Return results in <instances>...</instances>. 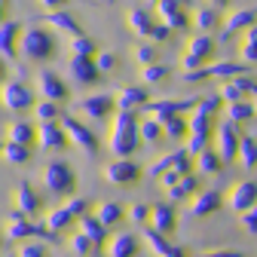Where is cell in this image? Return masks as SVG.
Instances as JSON below:
<instances>
[{
  "instance_id": "1",
  "label": "cell",
  "mask_w": 257,
  "mask_h": 257,
  "mask_svg": "<svg viewBox=\"0 0 257 257\" xmlns=\"http://www.w3.org/2000/svg\"><path fill=\"white\" fill-rule=\"evenodd\" d=\"M43 181L52 193H68L74 187V172L64 166V163H49L46 172H43Z\"/></svg>"
},
{
  "instance_id": "2",
  "label": "cell",
  "mask_w": 257,
  "mask_h": 257,
  "mask_svg": "<svg viewBox=\"0 0 257 257\" xmlns=\"http://www.w3.org/2000/svg\"><path fill=\"white\" fill-rule=\"evenodd\" d=\"M257 199V187L254 184H239V187H233V193H230V205L236 208V211H248V205Z\"/></svg>"
},
{
  "instance_id": "3",
  "label": "cell",
  "mask_w": 257,
  "mask_h": 257,
  "mask_svg": "<svg viewBox=\"0 0 257 257\" xmlns=\"http://www.w3.org/2000/svg\"><path fill=\"white\" fill-rule=\"evenodd\" d=\"M107 181H113V184H125V181H132V178H138V166H132V163H113V166H107Z\"/></svg>"
},
{
  "instance_id": "4",
  "label": "cell",
  "mask_w": 257,
  "mask_h": 257,
  "mask_svg": "<svg viewBox=\"0 0 257 257\" xmlns=\"http://www.w3.org/2000/svg\"><path fill=\"white\" fill-rule=\"evenodd\" d=\"M135 248H138L135 236L122 233V236H116V239L110 242V257H132V254H135Z\"/></svg>"
},
{
  "instance_id": "5",
  "label": "cell",
  "mask_w": 257,
  "mask_h": 257,
  "mask_svg": "<svg viewBox=\"0 0 257 257\" xmlns=\"http://www.w3.org/2000/svg\"><path fill=\"white\" fill-rule=\"evenodd\" d=\"M153 227H156L159 233H169V230L175 227V214H172V208H166V205L153 208Z\"/></svg>"
},
{
  "instance_id": "6",
  "label": "cell",
  "mask_w": 257,
  "mask_h": 257,
  "mask_svg": "<svg viewBox=\"0 0 257 257\" xmlns=\"http://www.w3.org/2000/svg\"><path fill=\"white\" fill-rule=\"evenodd\" d=\"M217 208V193H202V196L196 199V205H190V214H208V211H214Z\"/></svg>"
},
{
  "instance_id": "7",
  "label": "cell",
  "mask_w": 257,
  "mask_h": 257,
  "mask_svg": "<svg viewBox=\"0 0 257 257\" xmlns=\"http://www.w3.org/2000/svg\"><path fill=\"white\" fill-rule=\"evenodd\" d=\"M83 208H86V202H83V199H74V205H64L61 211H55V214L49 217V223H52V227H61V220H68V217L80 214Z\"/></svg>"
},
{
  "instance_id": "8",
  "label": "cell",
  "mask_w": 257,
  "mask_h": 257,
  "mask_svg": "<svg viewBox=\"0 0 257 257\" xmlns=\"http://www.w3.org/2000/svg\"><path fill=\"white\" fill-rule=\"evenodd\" d=\"M16 199H19V208H25V211H34V208H37V196L31 193V187H28V184H22V187H19Z\"/></svg>"
},
{
  "instance_id": "9",
  "label": "cell",
  "mask_w": 257,
  "mask_h": 257,
  "mask_svg": "<svg viewBox=\"0 0 257 257\" xmlns=\"http://www.w3.org/2000/svg\"><path fill=\"white\" fill-rule=\"evenodd\" d=\"M83 236H89V239L98 242V239L104 236V223H101L98 217H95V220H86V223H83Z\"/></svg>"
},
{
  "instance_id": "10",
  "label": "cell",
  "mask_w": 257,
  "mask_h": 257,
  "mask_svg": "<svg viewBox=\"0 0 257 257\" xmlns=\"http://www.w3.org/2000/svg\"><path fill=\"white\" fill-rule=\"evenodd\" d=\"M116 217H119V208H116V205H110V202H104V205L98 208V220L104 223V227H107V223H113Z\"/></svg>"
},
{
  "instance_id": "11",
  "label": "cell",
  "mask_w": 257,
  "mask_h": 257,
  "mask_svg": "<svg viewBox=\"0 0 257 257\" xmlns=\"http://www.w3.org/2000/svg\"><path fill=\"white\" fill-rule=\"evenodd\" d=\"M254 163H257V150H254V144H251V141H245V144H242V166H245V169H251Z\"/></svg>"
},
{
  "instance_id": "12",
  "label": "cell",
  "mask_w": 257,
  "mask_h": 257,
  "mask_svg": "<svg viewBox=\"0 0 257 257\" xmlns=\"http://www.w3.org/2000/svg\"><path fill=\"white\" fill-rule=\"evenodd\" d=\"M245 223H248L251 233H257V208L254 211H245Z\"/></svg>"
},
{
  "instance_id": "13",
  "label": "cell",
  "mask_w": 257,
  "mask_h": 257,
  "mask_svg": "<svg viewBox=\"0 0 257 257\" xmlns=\"http://www.w3.org/2000/svg\"><path fill=\"white\" fill-rule=\"evenodd\" d=\"M217 166H220V163H214V159H211V156H205V159H202V163H199V169H202V172H214Z\"/></svg>"
},
{
  "instance_id": "14",
  "label": "cell",
  "mask_w": 257,
  "mask_h": 257,
  "mask_svg": "<svg viewBox=\"0 0 257 257\" xmlns=\"http://www.w3.org/2000/svg\"><path fill=\"white\" fill-rule=\"evenodd\" d=\"M144 217H147V208H144V205H135V208H132V220H138V223H141Z\"/></svg>"
},
{
  "instance_id": "15",
  "label": "cell",
  "mask_w": 257,
  "mask_h": 257,
  "mask_svg": "<svg viewBox=\"0 0 257 257\" xmlns=\"http://www.w3.org/2000/svg\"><path fill=\"white\" fill-rule=\"evenodd\" d=\"M25 156H28L25 150H19V147H10V159H13V163H22Z\"/></svg>"
},
{
  "instance_id": "16",
  "label": "cell",
  "mask_w": 257,
  "mask_h": 257,
  "mask_svg": "<svg viewBox=\"0 0 257 257\" xmlns=\"http://www.w3.org/2000/svg\"><path fill=\"white\" fill-rule=\"evenodd\" d=\"M43 144H58V135L55 132H43Z\"/></svg>"
},
{
  "instance_id": "17",
  "label": "cell",
  "mask_w": 257,
  "mask_h": 257,
  "mask_svg": "<svg viewBox=\"0 0 257 257\" xmlns=\"http://www.w3.org/2000/svg\"><path fill=\"white\" fill-rule=\"evenodd\" d=\"M22 257H43V254H40V248H25Z\"/></svg>"
}]
</instances>
